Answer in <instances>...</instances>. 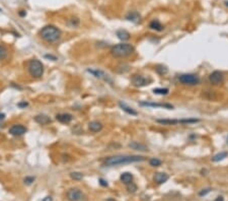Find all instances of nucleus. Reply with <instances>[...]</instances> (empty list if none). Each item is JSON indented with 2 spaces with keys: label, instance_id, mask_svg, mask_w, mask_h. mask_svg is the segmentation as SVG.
<instances>
[{
  "label": "nucleus",
  "instance_id": "f257e3e1",
  "mask_svg": "<svg viewBox=\"0 0 228 201\" xmlns=\"http://www.w3.org/2000/svg\"><path fill=\"white\" fill-rule=\"evenodd\" d=\"M146 158L142 155H115L110 156L104 163L105 167H115L121 164H128L132 163H139L145 160Z\"/></svg>",
  "mask_w": 228,
  "mask_h": 201
},
{
  "label": "nucleus",
  "instance_id": "f03ea898",
  "mask_svg": "<svg viewBox=\"0 0 228 201\" xmlns=\"http://www.w3.org/2000/svg\"><path fill=\"white\" fill-rule=\"evenodd\" d=\"M40 36L48 43H54L58 41L61 37V31L55 25H46L40 31Z\"/></svg>",
  "mask_w": 228,
  "mask_h": 201
},
{
  "label": "nucleus",
  "instance_id": "7ed1b4c3",
  "mask_svg": "<svg viewBox=\"0 0 228 201\" xmlns=\"http://www.w3.org/2000/svg\"><path fill=\"white\" fill-rule=\"evenodd\" d=\"M135 52V48L133 45L128 43H122L118 44V45L114 46L111 50V54L115 58H125L130 56L131 54Z\"/></svg>",
  "mask_w": 228,
  "mask_h": 201
},
{
  "label": "nucleus",
  "instance_id": "20e7f679",
  "mask_svg": "<svg viewBox=\"0 0 228 201\" xmlns=\"http://www.w3.org/2000/svg\"><path fill=\"white\" fill-rule=\"evenodd\" d=\"M28 73L32 76V77L40 78V77H42V76H43L44 65L40 60L32 59V60H31L28 62Z\"/></svg>",
  "mask_w": 228,
  "mask_h": 201
},
{
  "label": "nucleus",
  "instance_id": "39448f33",
  "mask_svg": "<svg viewBox=\"0 0 228 201\" xmlns=\"http://www.w3.org/2000/svg\"><path fill=\"white\" fill-rule=\"evenodd\" d=\"M199 119H194V118H190V119H157L156 122L159 124H162V125H176V124H193V123H197L199 122Z\"/></svg>",
  "mask_w": 228,
  "mask_h": 201
},
{
  "label": "nucleus",
  "instance_id": "423d86ee",
  "mask_svg": "<svg viewBox=\"0 0 228 201\" xmlns=\"http://www.w3.org/2000/svg\"><path fill=\"white\" fill-rule=\"evenodd\" d=\"M179 81L185 85H196L200 82L199 76L192 73H186L179 76Z\"/></svg>",
  "mask_w": 228,
  "mask_h": 201
},
{
  "label": "nucleus",
  "instance_id": "0eeeda50",
  "mask_svg": "<svg viewBox=\"0 0 228 201\" xmlns=\"http://www.w3.org/2000/svg\"><path fill=\"white\" fill-rule=\"evenodd\" d=\"M87 72L92 74L95 78L101 79V80H104V81L110 83V85H113V80L109 76V74H106L105 71L101 70V69H91L90 68V69H87Z\"/></svg>",
  "mask_w": 228,
  "mask_h": 201
},
{
  "label": "nucleus",
  "instance_id": "6e6552de",
  "mask_svg": "<svg viewBox=\"0 0 228 201\" xmlns=\"http://www.w3.org/2000/svg\"><path fill=\"white\" fill-rule=\"evenodd\" d=\"M131 82L132 85L136 87H142L145 85H148L150 82H151V79L150 78H146L143 75H139V74H135L132 76L131 78Z\"/></svg>",
  "mask_w": 228,
  "mask_h": 201
},
{
  "label": "nucleus",
  "instance_id": "1a4fd4ad",
  "mask_svg": "<svg viewBox=\"0 0 228 201\" xmlns=\"http://www.w3.org/2000/svg\"><path fill=\"white\" fill-rule=\"evenodd\" d=\"M83 193L77 188L69 189L67 192V199L69 201H81L83 199Z\"/></svg>",
  "mask_w": 228,
  "mask_h": 201
},
{
  "label": "nucleus",
  "instance_id": "9d476101",
  "mask_svg": "<svg viewBox=\"0 0 228 201\" xmlns=\"http://www.w3.org/2000/svg\"><path fill=\"white\" fill-rule=\"evenodd\" d=\"M209 80L213 85H220L223 82L224 76L223 73L220 71H214L209 75Z\"/></svg>",
  "mask_w": 228,
  "mask_h": 201
},
{
  "label": "nucleus",
  "instance_id": "9b49d317",
  "mask_svg": "<svg viewBox=\"0 0 228 201\" xmlns=\"http://www.w3.org/2000/svg\"><path fill=\"white\" fill-rule=\"evenodd\" d=\"M140 106H145V107H152V108H164L168 110L174 109V106L170 104H160V103H153V102H140Z\"/></svg>",
  "mask_w": 228,
  "mask_h": 201
},
{
  "label": "nucleus",
  "instance_id": "f8f14e48",
  "mask_svg": "<svg viewBox=\"0 0 228 201\" xmlns=\"http://www.w3.org/2000/svg\"><path fill=\"white\" fill-rule=\"evenodd\" d=\"M9 133L13 136H21L27 132V128L23 125H13L9 128Z\"/></svg>",
  "mask_w": 228,
  "mask_h": 201
},
{
  "label": "nucleus",
  "instance_id": "ddd939ff",
  "mask_svg": "<svg viewBox=\"0 0 228 201\" xmlns=\"http://www.w3.org/2000/svg\"><path fill=\"white\" fill-rule=\"evenodd\" d=\"M73 116L71 114H68V113H61V114H57L56 115V120L59 121L60 123L63 124H68L72 121Z\"/></svg>",
  "mask_w": 228,
  "mask_h": 201
},
{
  "label": "nucleus",
  "instance_id": "4468645a",
  "mask_svg": "<svg viewBox=\"0 0 228 201\" xmlns=\"http://www.w3.org/2000/svg\"><path fill=\"white\" fill-rule=\"evenodd\" d=\"M128 146L132 149H134V151H148V147H147V145L143 144V143H140V142L138 141H132L130 143L128 144Z\"/></svg>",
  "mask_w": 228,
  "mask_h": 201
},
{
  "label": "nucleus",
  "instance_id": "2eb2a0df",
  "mask_svg": "<svg viewBox=\"0 0 228 201\" xmlns=\"http://www.w3.org/2000/svg\"><path fill=\"white\" fill-rule=\"evenodd\" d=\"M35 121L40 124V125H48V124H50L52 122V120L49 116L47 115H44V114H39L35 117Z\"/></svg>",
  "mask_w": 228,
  "mask_h": 201
},
{
  "label": "nucleus",
  "instance_id": "dca6fc26",
  "mask_svg": "<svg viewBox=\"0 0 228 201\" xmlns=\"http://www.w3.org/2000/svg\"><path fill=\"white\" fill-rule=\"evenodd\" d=\"M126 20L134 24H138L141 20V15L137 11H130L126 15Z\"/></svg>",
  "mask_w": 228,
  "mask_h": 201
},
{
  "label": "nucleus",
  "instance_id": "f3484780",
  "mask_svg": "<svg viewBox=\"0 0 228 201\" xmlns=\"http://www.w3.org/2000/svg\"><path fill=\"white\" fill-rule=\"evenodd\" d=\"M88 128L91 132L93 133H98L100 131L102 130V124L98 121H91L89 124H88Z\"/></svg>",
  "mask_w": 228,
  "mask_h": 201
},
{
  "label": "nucleus",
  "instance_id": "a211bd4d",
  "mask_svg": "<svg viewBox=\"0 0 228 201\" xmlns=\"http://www.w3.org/2000/svg\"><path fill=\"white\" fill-rule=\"evenodd\" d=\"M168 178H170V176L166 173H156L154 175V181L159 185L166 182L168 180Z\"/></svg>",
  "mask_w": 228,
  "mask_h": 201
},
{
  "label": "nucleus",
  "instance_id": "6ab92c4d",
  "mask_svg": "<svg viewBox=\"0 0 228 201\" xmlns=\"http://www.w3.org/2000/svg\"><path fill=\"white\" fill-rule=\"evenodd\" d=\"M119 106H120V108L122 109L124 112L128 113L129 115H132V116H137L138 115V113L136 112L133 108L129 107V106H127L125 103H123V102H119Z\"/></svg>",
  "mask_w": 228,
  "mask_h": 201
},
{
  "label": "nucleus",
  "instance_id": "aec40b11",
  "mask_svg": "<svg viewBox=\"0 0 228 201\" xmlns=\"http://www.w3.org/2000/svg\"><path fill=\"white\" fill-rule=\"evenodd\" d=\"M121 181H122L124 184H130V183L133 182V175H132L131 173H129V172H126V173H123L122 175H121Z\"/></svg>",
  "mask_w": 228,
  "mask_h": 201
},
{
  "label": "nucleus",
  "instance_id": "412c9836",
  "mask_svg": "<svg viewBox=\"0 0 228 201\" xmlns=\"http://www.w3.org/2000/svg\"><path fill=\"white\" fill-rule=\"evenodd\" d=\"M149 28H152V30H155L157 32H161L163 30V25L161 24V23L158 20H153L151 23L149 24Z\"/></svg>",
  "mask_w": 228,
  "mask_h": 201
},
{
  "label": "nucleus",
  "instance_id": "4be33fe9",
  "mask_svg": "<svg viewBox=\"0 0 228 201\" xmlns=\"http://www.w3.org/2000/svg\"><path fill=\"white\" fill-rule=\"evenodd\" d=\"M117 37L121 41H128L130 39V34L126 30H119L117 31Z\"/></svg>",
  "mask_w": 228,
  "mask_h": 201
},
{
  "label": "nucleus",
  "instance_id": "5701e85b",
  "mask_svg": "<svg viewBox=\"0 0 228 201\" xmlns=\"http://www.w3.org/2000/svg\"><path fill=\"white\" fill-rule=\"evenodd\" d=\"M228 156V152L226 151H221L219 153H217V155H215L212 158V162L214 163H218L220 162V160H223L224 159H226Z\"/></svg>",
  "mask_w": 228,
  "mask_h": 201
},
{
  "label": "nucleus",
  "instance_id": "b1692460",
  "mask_svg": "<svg viewBox=\"0 0 228 201\" xmlns=\"http://www.w3.org/2000/svg\"><path fill=\"white\" fill-rule=\"evenodd\" d=\"M155 70H156V72L158 73V74L164 75V74H166V73L168 72V68L165 66V65L160 64V65H157L156 68H155Z\"/></svg>",
  "mask_w": 228,
  "mask_h": 201
},
{
  "label": "nucleus",
  "instance_id": "393cba45",
  "mask_svg": "<svg viewBox=\"0 0 228 201\" xmlns=\"http://www.w3.org/2000/svg\"><path fill=\"white\" fill-rule=\"evenodd\" d=\"M153 93L155 94H161V96H165V94H167L170 93V90L168 89H162V87H158V89H154L153 90Z\"/></svg>",
  "mask_w": 228,
  "mask_h": 201
},
{
  "label": "nucleus",
  "instance_id": "a878e982",
  "mask_svg": "<svg viewBox=\"0 0 228 201\" xmlns=\"http://www.w3.org/2000/svg\"><path fill=\"white\" fill-rule=\"evenodd\" d=\"M70 177L73 179V180L79 181V180H82L83 179V175L81 173H79V172H72V173L70 174Z\"/></svg>",
  "mask_w": 228,
  "mask_h": 201
},
{
  "label": "nucleus",
  "instance_id": "bb28decb",
  "mask_svg": "<svg viewBox=\"0 0 228 201\" xmlns=\"http://www.w3.org/2000/svg\"><path fill=\"white\" fill-rule=\"evenodd\" d=\"M149 164L151 167H159L160 164H161V160L160 159H156V158H153V159H151L149 160Z\"/></svg>",
  "mask_w": 228,
  "mask_h": 201
},
{
  "label": "nucleus",
  "instance_id": "cd10ccee",
  "mask_svg": "<svg viewBox=\"0 0 228 201\" xmlns=\"http://www.w3.org/2000/svg\"><path fill=\"white\" fill-rule=\"evenodd\" d=\"M7 56V50L5 47L0 46V60L4 59V58Z\"/></svg>",
  "mask_w": 228,
  "mask_h": 201
},
{
  "label": "nucleus",
  "instance_id": "c85d7f7f",
  "mask_svg": "<svg viewBox=\"0 0 228 201\" xmlns=\"http://www.w3.org/2000/svg\"><path fill=\"white\" fill-rule=\"evenodd\" d=\"M127 189L130 193H134V192H136V190H137V186L132 182V183H130V184L127 185Z\"/></svg>",
  "mask_w": 228,
  "mask_h": 201
},
{
  "label": "nucleus",
  "instance_id": "c756f323",
  "mask_svg": "<svg viewBox=\"0 0 228 201\" xmlns=\"http://www.w3.org/2000/svg\"><path fill=\"white\" fill-rule=\"evenodd\" d=\"M34 181H35V177H25L24 180V184H27V185H31Z\"/></svg>",
  "mask_w": 228,
  "mask_h": 201
},
{
  "label": "nucleus",
  "instance_id": "7c9ffc66",
  "mask_svg": "<svg viewBox=\"0 0 228 201\" xmlns=\"http://www.w3.org/2000/svg\"><path fill=\"white\" fill-rule=\"evenodd\" d=\"M210 192H211V189H210V188L203 189L201 192H199V196H205V195H207L208 193H210Z\"/></svg>",
  "mask_w": 228,
  "mask_h": 201
},
{
  "label": "nucleus",
  "instance_id": "2f4dec72",
  "mask_svg": "<svg viewBox=\"0 0 228 201\" xmlns=\"http://www.w3.org/2000/svg\"><path fill=\"white\" fill-rule=\"evenodd\" d=\"M100 184L101 186H104V187H108V182H106L105 180H104V179H100Z\"/></svg>",
  "mask_w": 228,
  "mask_h": 201
},
{
  "label": "nucleus",
  "instance_id": "473e14b6",
  "mask_svg": "<svg viewBox=\"0 0 228 201\" xmlns=\"http://www.w3.org/2000/svg\"><path fill=\"white\" fill-rule=\"evenodd\" d=\"M17 106H18V107H19V108H25V107H28V103H25V102H21V103H19Z\"/></svg>",
  "mask_w": 228,
  "mask_h": 201
},
{
  "label": "nucleus",
  "instance_id": "72a5a7b5",
  "mask_svg": "<svg viewBox=\"0 0 228 201\" xmlns=\"http://www.w3.org/2000/svg\"><path fill=\"white\" fill-rule=\"evenodd\" d=\"M45 57L46 58H48V59H52V60H57V57H55V56H53V55H45Z\"/></svg>",
  "mask_w": 228,
  "mask_h": 201
},
{
  "label": "nucleus",
  "instance_id": "f704fd0d",
  "mask_svg": "<svg viewBox=\"0 0 228 201\" xmlns=\"http://www.w3.org/2000/svg\"><path fill=\"white\" fill-rule=\"evenodd\" d=\"M18 14H19L21 17H24L25 15H27V11H25V10H20V11L18 12Z\"/></svg>",
  "mask_w": 228,
  "mask_h": 201
},
{
  "label": "nucleus",
  "instance_id": "c9c22d12",
  "mask_svg": "<svg viewBox=\"0 0 228 201\" xmlns=\"http://www.w3.org/2000/svg\"><path fill=\"white\" fill-rule=\"evenodd\" d=\"M42 201H53V198H52V196H46Z\"/></svg>",
  "mask_w": 228,
  "mask_h": 201
},
{
  "label": "nucleus",
  "instance_id": "e433bc0d",
  "mask_svg": "<svg viewBox=\"0 0 228 201\" xmlns=\"http://www.w3.org/2000/svg\"><path fill=\"white\" fill-rule=\"evenodd\" d=\"M215 201H224V199H223V197H222V196H218V197H217V198L215 199Z\"/></svg>",
  "mask_w": 228,
  "mask_h": 201
},
{
  "label": "nucleus",
  "instance_id": "4c0bfd02",
  "mask_svg": "<svg viewBox=\"0 0 228 201\" xmlns=\"http://www.w3.org/2000/svg\"><path fill=\"white\" fill-rule=\"evenodd\" d=\"M5 118V115L3 114V113H0V120H3Z\"/></svg>",
  "mask_w": 228,
  "mask_h": 201
},
{
  "label": "nucleus",
  "instance_id": "58836bf2",
  "mask_svg": "<svg viewBox=\"0 0 228 201\" xmlns=\"http://www.w3.org/2000/svg\"><path fill=\"white\" fill-rule=\"evenodd\" d=\"M105 201H116V200L114 199V198H108V199H106Z\"/></svg>",
  "mask_w": 228,
  "mask_h": 201
},
{
  "label": "nucleus",
  "instance_id": "ea45409f",
  "mask_svg": "<svg viewBox=\"0 0 228 201\" xmlns=\"http://www.w3.org/2000/svg\"><path fill=\"white\" fill-rule=\"evenodd\" d=\"M225 5H226V6H228V1H225Z\"/></svg>",
  "mask_w": 228,
  "mask_h": 201
},
{
  "label": "nucleus",
  "instance_id": "a19ab883",
  "mask_svg": "<svg viewBox=\"0 0 228 201\" xmlns=\"http://www.w3.org/2000/svg\"><path fill=\"white\" fill-rule=\"evenodd\" d=\"M227 143H228V137H227Z\"/></svg>",
  "mask_w": 228,
  "mask_h": 201
},
{
  "label": "nucleus",
  "instance_id": "79ce46f5",
  "mask_svg": "<svg viewBox=\"0 0 228 201\" xmlns=\"http://www.w3.org/2000/svg\"><path fill=\"white\" fill-rule=\"evenodd\" d=\"M0 11H1V9H0Z\"/></svg>",
  "mask_w": 228,
  "mask_h": 201
}]
</instances>
